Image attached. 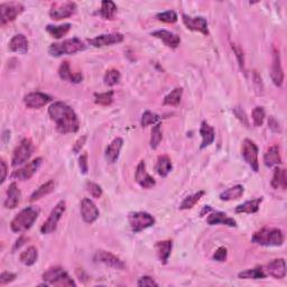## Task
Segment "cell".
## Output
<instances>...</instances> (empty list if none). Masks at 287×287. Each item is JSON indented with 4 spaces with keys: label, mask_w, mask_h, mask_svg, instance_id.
<instances>
[{
    "label": "cell",
    "mask_w": 287,
    "mask_h": 287,
    "mask_svg": "<svg viewBox=\"0 0 287 287\" xmlns=\"http://www.w3.org/2000/svg\"><path fill=\"white\" fill-rule=\"evenodd\" d=\"M76 3L73 1L54 2L49 9V16L54 21H62V19L73 16L76 13Z\"/></svg>",
    "instance_id": "obj_9"
},
{
    "label": "cell",
    "mask_w": 287,
    "mask_h": 287,
    "mask_svg": "<svg viewBox=\"0 0 287 287\" xmlns=\"http://www.w3.org/2000/svg\"><path fill=\"white\" fill-rule=\"evenodd\" d=\"M253 81H254V85L256 88V91H257L259 95H261V93H263V84L262 76L259 75V73L257 71H253Z\"/></svg>",
    "instance_id": "obj_52"
},
{
    "label": "cell",
    "mask_w": 287,
    "mask_h": 287,
    "mask_svg": "<svg viewBox=\"0 0 287 287\" xmlns=\"http://www.w3.org/2000/svg\"><path fill=\"white\" fill-rule=\"evenodd\" d=\"M48 115L61 134H74L80 129V121L75 111L65 102L56 101L52 103L48 108Z\"/></svg>",
    "instance_id": "obj_1"
},
{
    "label": "cell",
    "mask_w": 287,
    "mask_h": 287,
    "mask_svg": "<svg viewBox=\"0 0 287 287\" xmlns=\"http://www.w3.org/2000/svg\"><path fill=\"white\" fill-rule=\"evenodd\" d=\"M85 142H87V136H85V135L81 136V137L75 142L74 146H73V153L79 154L81 152V149L83 148Z\"/></svg>",
    "instance_id": "obj_55"
},
{
    "label": "cell",
    "mask_w": 287,
    "mask_h": 287,
    "mask_svg": "<svg viewBox=\"0 0 287 287\" xmlns=\"http://www.w3.org/2000/svg\"><path fill=\"white\" fill-rule=\"evenodd\" d=\"M234 114L236 115V117L240 120V122H241L242 125H245L246 127H249V121H248V117H247L246 112L243 111L241 108H239V107L235 108Z\"/></svg>",
    "instance_id": "obj_51"
},
{
    "label": "cell",
    "mask_w": 287,
    "mask_h": 287,
    "mask_svg": "<svg viewBox=\"0 0 287 287\" xmlns=\"http://www.w3.org/2000/svg\"><path fill=\"white\" fill-rule=\"evenodd\" d=\"M35 147L32 142V139L24 138L22 139V142L19 143V145L15 148L13 153V157H11V165L14 167H17L19 165L25 164L27 161H29V158L32 157L34 154Z\"/></svg>",
    "instance_id": "obj_6"
},
{
    "label": "cell",
    "mask_w": 287,
    "mask_h": 287,
    "mask_svg": "<svg viewBox=\"0 0 287 287\" xmlns=\"http://www.w3.org/2000/svg\"><path fill=\"white\" fill-rule=\"evenodd\" d=\"M51 101V96L43 92H30L24 96V103L28 109H41Z\"/></svg>",
    "instance_id": "obj_15"
},
{
    "label": "cell",
    "mask_w": 287,
    "mask_h": 287,
    "mask_svg": "<svg viewBox=\"0 0 287 287\" xmlns=\"http://www.w3.org/2000/svg\"><path fill=\"white\" fill-rule=\"evenodd\" d=\"M93 261L96 263H101L103 265L108 267H111L114 269L122 270L126 268V263L123 261H121L117 256L109 253L106 250H98L93 256Z\"/></svg>",
    "instance_id": "obj_13"
},
{
    "label": "cell",
    "mask_w": 287,
    "mask_h": 287,
    "mask_svg": "<svg viewBox=\"0 0 287 287\" xmlns=\"http://www.w3.org/2000/svg\"><path fill=\"white\" fill-rule=\"evenodd\" d=\"M40 211L37 209L28 207L22 210L15 218L11 220L10 229L16 234L25 232L33 227L35 221L37 220Z\"/></svg>",
    "instance_id": "obj_3"
},
{
    "label": "cell",
    "mask_w": 287,
    "mask_h": 287,
    "mask_svg": "<svg viewBox=\"0 0 287 287\" xmlns=\"http://www.w3.org/2000/svg\"><path fill=\"white\" fill-rule=\"evenodd\" d=\"M123 146V139L117 137L112 141L109 145L107 146L106 152H104V158L109 164H115L118 161L120 152Z\"/></svg>",
    "instance_id": "obj_22"
},
{
    "label": "cell",
    "mask_w": 287,
    "mask_h": 287,
    "mask_svg": "<svg viewBox=\"0 0 287 287\" xmlns=\"http://www.w3.org/2000/svg\"><path fill=\"white\" fill-rule=\"evenodd\" d=\"M212 258H213V261L219 262V263L226 262L227 258H228V250H227V248L226 247H220V248H218V249L215 250V253L213 254Z\"/></svg>",
    "instance_id": "obj_49"
},
{
    "label": "cell",
    "mask_w": 287,
    "mask_h": 287,
    "mask_svg": "<svg viewBox=\"0 0 287 287\" xmlns=\"http://www.w3.org/2000/svg\"><path fill=\"white\" fill-rule=\"evenodd\" d=\"M271 186L275 190L281 189L283 191H285L287 188V176L285 168H281L276 166V168L274 170L273 180H271Z\"/></svg>",
    "instance_id": "obj_33"
},
{
    "label": "cell",
    "mask_w": 287,
    "mask_h": 287,
    "mask_svg": "<svg viewBox=\"0 0 287 287\" xmlns=\"http://www.w3.org/2000/svg\"><path fill=\"white\" fill-rule=\"evenodd\" d=\"M137 285L139 287H150V286H155L157 287L158 284L150 276H143L139 278V281L137 283Z\"/></svg>",
    "instance_id": "obj_53"
},
{
    "label": "cell",
    "mask_w": 287,
    "mask_h": 287,
    "mask_svg": "<svg viewBox=\"0 0 287 287\" xmlns=\"http://www.w3.org/2000/svg\"><path fill=\"white\" fill-rule=\"evenodd\" d=\"M22 200V192L19 190L16 182H13L7 190V197L3 202V207L6 209H15L17 208Z\"/></svg>",
    "instance_id": "obj_23"
},
{
    "label": "cell",
    "mask_w": 287,
    "mask_h": 287,
    "mask_svg": "<svg viewBox=\"0 0 287 287\" xmlns=\"http://www.w3.org/2000/svg\"><path fill=\"white\" fill-rule=\"evenodd\" d=\"M54 190H55V182H54L53 180H49L46 182V183L42 184L40 188L35 190L33 194L29 197V201L30 202H34V201L40 200L45 195H48L49 193H52Z\"/></svg>",
    "instance_id": "obj_32"
},
{
    "label": "cell",
    "mask_w": 287,
    "mask_h": 287,
    "mask_svg": "<svg viewBox=\"0 0 287 287\" xmlns=\"http://www.w3.org/2000/svg\"><path fill=\"white\" fill-rule=\"evenodd\" d=\"M212 211V208L210 207V205H205V207L202 209V211H201L200 215L201 216H204L205 215H209V212Z\"/></svg>",
    "instance_id": "obj_58"
},
{
    "label": "cell",
    "mask_w": 287,
    "mask_h": 287,
    "mask_svg": "<svg viewBox=\"0 0 287 287\" xmlns=\"http://www.w3.org/2000/svg\"><path fill=\"white\" fill-rule=\"evenodd\" d=\"M8 48L10 52L26 54L28 52V40H27V37L23 34L15 35L9 42Z\"/></svg>",
    "instance_id": "obj_25"
},
{
    "label": "cell",
    "mask_w": 287,
    "mask_h": 287,
    "mask_svg": "<svg viewBox=\"0 0 287 287\" xmlns=\"http://www.w3.org/2000/svg\"><path fill=\"white\" fill-rule=\"evenodd\" d=\"M65 210H67V202L64 200L59 201L49 213L48 220L41 227V232L43 235H49L56 230L57 223L61 220L62 215H64Z\"/></svg>",
    "instance_id": "obj_8"
},
{
    "label": "cell",
    "mask_w": 287,
    "mask_h": 287,
    "mask_svg": "<svg viewBox=\"0 0 287 287\" xmlns=\"http://www.w3.org/2000/svg\"><path fill=\"white\" fill-rule=\"evenodd\" d=\"M71 24H64L60 26H54V25H48L46 26V32H48L52 37L60 40L63 36H65L71 29Z\"/></svg>",
    "instance_id": "obj_39"
},
{
    "label": "cell",
    "mask_w": 287,
    "mask_h": 287,
    "mask_svg": "<svg viewBox=\"0 0 287 287\" xmlns=\"http://www.w3.org/2000/svg\"><path fill=\"white\" fill-rule=\"evenodd\" d=\"M251 117H253L254 125L256 127H261L263 121H265L266 118V112L263 107H256L253 110V114H251Z\"/></svg>",
    "instance_id": "obj_46"
},
{
    "label": "cell",
    "mask_w": 287,
    "mask_h": 287,
    "mask_svg": "<svg viewBox=\"0 0 287 287\" xmlns=\"http://www.w3.org/2000/svg\"><path fill=\"white\" fill-rule=\"evenodd\" d=\"M85 48L87 46H85L82 41L76 37H73L61 43H53L49 46L48 53L49 55L54 57H60L63 55H72V54H75L77 52L84 51Z\"/></svg>",
    "instance_id": "obj_4"
},
{
    "label": "cell",
    "mask_w": 287,
    "mask_h": 287,
    "mask_svg": "<svg viewBox=\"0 0 287 287\" xmlns=\"http://www.w3.org/2000/svg\"><path fill=\"white\" fill-rule=\"evenodd\" d=\"M182 96H183V89L182 88H175L174 90L170 91L167 96L164 98V106H170V107H177L181 103Z\"/></svg>",
    "instance_id": "obj_38"
},
{
    "label": "cell",
    "mask_w": 287,
    "mask_h": 287,
    "mask_svg": "<svg viewBox=\"0 0 287 287\" xmlns=\"http://www.w3.org/2000/svg\"><path fill=\"white\" fill-rule=\"evenodd\" d=\"M282 156H281V149H279L278 145L270 146L267 152L263 155V164L267 167H274V166L281 165Z\"/></svg>",
    "instance_id": "obj_27"
},
{
    "label": "cell",
    "mask_w": 287,
    "mask_h": 287,
    "mask_svg": "<svg viewBox=\"0 0 287 287\" xmlns=\"http://www.w3.org/2000/svg\"><path fill=\"white\" fill-rule=\"evenodd\" d=\"M173 242L170 240H163V241H158L156 243V250L157 256L162 263H167L170 253H172Z\"/></svg>",
    "instance_id": "obj_31"
},
{
    "label": "cell",
    "mask_w": 287,
    "mask_h": 287,
    "mask_svg": "<svg viewBox=\"0 0 287 287\" xmlns=\"http://www.w3.org/2000/svg\"><path fill=\"white\" fill-rule=\"evenodd\" d=\"M123 35L120 33H111V34H103L99 35L95 38L89 40V44L92 45L93 48H104V46H111L115 44L123 42Z\"/></svg>",
    "instance_id": "obj_16"
},
{
    "label": "cell",
    "mask_w": 287,
    "mask_h": 287,
    "mask_svg": "<svg viewBox=\"0 0 287 287\" xmlns=\"http://www.w3.org/2000/svg\"><path fill=\"white\" fill-rule=\"evenodd\" d=\"M135 180L137 183L142 186L143 189L149 190L153 189L155 185H156V182H155L154 178L147 173L146 170V164L144 161L139 162V164L136 167V173H135Z\"/></svg>",
    "instance_id": "obj_18"
},
{
    "label": "cell",
    "mask_w": 287,
    "mask_h": 287,
    "mask_svg": "<svg viewBox=\"0 0 287 287\" xmlns=\"http://www.w3.org/2000/svg\"><path fill=\"white\" fill-rule=\"evenodd\" d=\"M116 13H117V5L111 0H104L101 2V8L99 9L98 14L103 19L107 21H112L115 18Z\"/></svg>",
    "instance_id": "obj_35"
},
{
    "label": "cell",
    "mask_w": 287,
    "mask_h": 287,
    "mask_svg": "<svg viewBox=\"0 0 287 287\" xmlns=\"http://www.w3.org/2000/svg\"><path fill=\"white\" fill-rule=\"evenodd\" d=\"M268 126H269V128H270L271 130L275 131V133H278V131H281V127H279V122L274 117H270L269 118V120H268Z\"/></svg>",
    "instance_id": "obj_56"
},
{
    "label": "cell",
    "mask_w": 287,
    "mask_h": 287,
    "mask_svg": "<svg viewBox=\"0 0 287 287\" xmlns=\"http://www.w3.org/2000/svg\"><path fill=\"white\" fill-rule=\"evenodd\" d=\"M284 234L278 228H263L251 237V241L263 247H279L284 243Z\"/></svg>",
    "instance_id": "obj_2"
},
{
    "label": "cell",
    "mask_w": 287,
    "mask_h": 287,
    "mask_svg": "<svg viewBox=\"0 0 287 287\" xmlns=\"http://www.w3.org/2000/svg\"><path fill=\"white\" fill-rule=\"evenodd\" d=\"M17 275L14 273H10V271H2L1 275H0V286L7 285L9 283L14 282L16 279Z\"/></svg>",
    "instance_id": "obj_50"
},
{
    "label": "cell",
    "mask_w": 287,
    "mask_h": 287,
    "mask_svg": "<svg viewBox=\"0 0 287 287\" xmlns=\"http://www.w3.org/2000/svg\"><path fill=\"white\" fill-rule=\"evenodd\" d=\"M43 281L48 283V286H67L75 287L76 284L73 279L70 277L67 270H64L60 266H54L48 268L43 274Z\"/></svg>",
    "instance_id": "obj_5"
},
{
    "label": "cell",
    "mask_w": 287,
    "mask_h": 287,
    "mask_svg": "<svg viewBox=\"0 0 287 287\" xmlns=\"http://www.w3.org/2000/svg\"><path fill=\"white\" fill-rule=\"evenodd\" d=\"M173 168V164L170 158L167 155H161L158 156L156 166H155V170H156L158 175L161 177H166L169 174L170 170Z\"/></svg>",
    "instance_id": "obj_29"
},
{
    "label": "cell",
    "mask_w": 287,
    "mask_h": 287,
    "mask_svg": "<svg viewBox=\"0 0 287 287\" xmlns=\"http://www.w3.org/2000/svg\"><path fill=\"white\" fill-rule=\"evenodd\" d=\"M238 277L240 279H263L267 277V274L263 266H258L255 268L240 271Z\"/></svg>",
    "instance_id": "obj_36"
},
{
    "label": "cell",
    "mask_w": 287,
    "mask_h": 287,
    "mask_svg": "<svg viewBox=\"0 0 287 287\" xmlns=\"http://www.w3.org/2000/svg\"><path fill=\"white\" fill-rule=\"evenodd\" d=\"M25 7L19 2H2L0 5V22L1 25H6L8 23L14 22L23 11Z\"/></svg>",
    "instance_id": "obj_11"
},
{
    "label": "cell",
    "mask_w": 287,
    "mask_h": 287,
    "mask_svg": "<svg viewBox=\"0 0 287 287\" xmlns=\"http://www.w3.org/2000/svg\"><path fill=\"white\" fill-rule=\"evenodd\" d=\"M271 80L276 87H282L284 82V70L282 67L281 53L279 49L274 46L273 48V56H271Z\"/></svg>",
    "instance_id": "obj_14"
},
{
    "label": "cell",
    "mask_w": 287,
    "mask_h": 287,
    "mask_svg": "<svg viewBox=\"0 0 287 287\" xmlns=\"http://www.w3.org/2000/svg\"><path fill=\"white\" fill-rule=\"evenodd\" d=\"M182 21H183L186 28L192 30V32H199L205 36L209 35L208 22L204 17H191L188 15H182Z\"/></svg>",
    "instance_id": "obj_17"
},
{
    "label": "cell",
    "mask_w": 287,
    "mask_h": 287,
    "mask_svg": "<svg viewBox=\"0 0 287 287\" xmlns=\"http://www.w3.org/2000/svg\"><path fill=\"white\" fill-rule=\"evenodd\" d=\"M267 276H271L276 279H283L286 276V263L284 258H277L269 262L263 266Z\"/></svg>",
    "instance_id": "obj_20"
},
{
    "label": "cell",
    "mask_w": 287,
    "mask_h": 287,
    "mask_svg": "<svg viewBox=\"0 0 287 287\" xmlns=\"http://www.w3.org/2000/svg\"><path fill=\"white\" fill-rule=\"evenodd\" d=\"M207 223L209 226H215V224H223V226L227 227H237V222L235 219L229 218V216L223 212H212L210 215H208L207 218Z\"/></svg>",
    "instance_id": "obj_24"
},
{
    "label": "cell",
    "mask_w": 287,
    "mask_h": 287,
    "mask_svg": "<svg viewBox=\"0 0 287 287\" xmlns=\"http://www.w3.org/2000/svg\"><path fill=\"white\" fill-rule=\"evenodd\" d=\"M156 19L160 22L166 23V24H174L177 22V14L174 10H167L164 13H160L156 15Z\"/></svg>",
    "instance_id": "obj_45"
},
{
    "label": "cell",
    "mask_w": 287,
    "mask_h": 287,
    "mask_svg": "<svg viewBox=\"0 0 287 287\" xmlns=\"http://www.w3.org/2000/svg\"><path fill=\"white\" fill-rule=\"evenodd\" d=\"M162 125L161 123H157L155 125L154 128L152 129V136H150V148L156 149L163 139V133H162Z\"/></svg>",
    "instance_id": "obj_44"
},
{
    "label": "cell",
    "mask_w": 287,
    "mask_h": 287,
    "mask_svg": "<svg viewBox=\"0 0 287 287\" xmlns=\"http://www.w3.org/2000/svg\"><path fill=\"white\" fill-rule=\"evenodd\" d=\"M245 193V189L242 185H235L232 188H229L220 194L221 201H235L240 199Z\"/></svg>",
    "instance_id": "obj_34"
},
{
    "label": "cell",
    "mask_w": 287,
    "mask_h": 287,
    "mask_svg": "<svg viewBox=\"0 0 287 287\" xmlns=\"http://www.w3.org/2000/svg\"><path fill=\"white\" fill-rule=\"evenodd\" d=\"M1 172H2V176H1V184L3 183V182L6 181V176H7V165H6V162L1 160Z\"/></svg>",
    "instance_id": "obj_57"
},
{
    "label": "cell",
    "mask_w": 287,
    "mask_h": 287,
    "mask_svg": "<svg viewBox=\"0 0 287 287\" xmlns=\"http://www.w3.org/2000/svg\"><path fill=\"white\" fill-rule=\"evenodd\" d=\"M241 155L243 160L250 166V168L254 172L257 173L259 170V162H258V147L251 139L246 138L242 142Z\"/></svg>",
    "instance_id": "obj_10"
},
{
    "label": "cell",
    "mask_w": 287,
    "mask_h": 287,
    "mask_svg": "<svg viewBox=\"0 0 287 287\" xmlns=\"http://www.w3.org/2000/svg\"><path fill=\"white\" fill-rule=\"evenodd\" d=\"M81 215L85 223H93L99 218L100 212L92 200L83 199L81 202Z\"/></svg>",
    "instance_id": "obj_19"
},
{
    "label": "cell",
    "mask_w": 287,
    "mask_h": 287,
    "mask_svg": "<svg viewBox=\"0 0 287 287\" xmlns=\"http://www.w3.org/2000/svg\"><path fill=\"white\" fill-rule=\"evenodd\" d=\"M262 202H263V197L246 201V202H243L242 204H239L238 207H236L235 211L236 213H248V215H253V213L259 211V208H261Z\"/></svg>",
    "instance_id": "obj_30"
},
{
    "label": "cell",
    "mask_w": 287,
    "mask_h": 287,
    "mask_svg": "<svg viewBox=\"0 0 287 287\" xmlns=\"http://www.w3.org/2000/svg\"><path fill=\"white\" fill-rule=\"evenodd\" d=\"M128 221H129L131 231L134 234H138V232L145 230V229L153 227L156 222L152 215L144 211L130 212L129 215H128Z\"/></svg>",
    "instance_id": "obj_7"
},
{
    "label": "cell",
    "mask_w": 287,
    "mask_h": 287,
    "mask_svg": "<svg viewBox=\"0 0 287 287\" xmlns=\"http://www.w3.org/2000/svg\"><path fill=\"white\" fill-rule=\"evenodd\" d=\"M114 101V91H107L102 93H95V102L99 106H110Z\"/></svg>",
    "instance_id": "obj_42"
},
{
    "label": "cell",
    "mask_w": 287,
    "mask_h": 287,
    "mask_svg": "<svg viewBox=\"0 0 287 287\" xmlns=\"http://www.w3.org/2000/svg\"><path fill=\"white\" fill-rule=\"evenodd\" d=\"M162 118L157 114H154V112L146 110L142 116L141 125L142 127H147L150 125H157V123L161 122Z\"/></svg>",
    "instance_id": "obj_43"
},
{
    "label": "cell",
    "mask_w": 287,
    "mask_h": 287,
    "mask_svg": "<svg viewBox=\"0 0 287 287\" xmlns=\"http://www.w3.org/2000/svg\"><path fill=\"white\" fill-rule=\"evenodd\" d=\"M59 76L62 80L69 81V82L72 83H80L82 82L83 80V74L81 72L79 73H72L71 68H70V63L68 61H64L63 63L61 64L59 69Z\"/></svg>",
    "instance_id": "obj_26"
},
{
    "label": "cell",
    "mask_w": 287,
    "mask_h": 287,
    "mask_svg": "<svg viewBox=\"0 0 287 287\" xmlns=\"http://www.w3.org/2000/svg\"><path fill=\"white\" fill-rule=\"evenodd\" d=\"M85 189H87V191L90 193V195L92 197H95V199H99V197L102 196L103 191L101 186L95 183V182H91V181L87 182V183H85Z\"/></svg>",
    "instance_id": "obj_47"
},
{
    "label": "cell",
    "mask_w": 287,
    "mask_h": 287,
    "mask_svg": "<svg viewBox=\"0 0 287 287\" xmlns=\"http://www.w3.org/2000/svg\"><path fill=\"white\" fill-rule=\"evenodd\" d=\"M200 135L201 137H202V143H201V146H200L201 149L207 148V147L210 146L211 144H213V142H215V128L209 125L207 121H202V123H201Z\"/></svg>",
    "instance_id": "obj_28"
},
{
    "label": "cell",
    "mask_w": 287,
    "mask_h": 287,
    "mask_svg": "<svg viewBox=\"0 0 287 287\" xmlns=\"http://www.w3.org/2000/svg\"><path fill=\"white\" fill-rule=\"evenodd\" d=\"M120 80H121V74H120L118 70L110 69L104 73L103 82L104 84L108 85V87H114V85L118 84L120 82Z\"/></svg>",
    "instance_id": "obj_41"
},
{
    "label": "cell",
    "mask_w": 287,
    "mask_h": 287,
    "mask_svg": "<svg viewBox=\"0 0 287 287\" xmlns=\"http://www.w3.org/2000/svg\"><path fill=\"white\" fill-rule=\"evenodd\" d=\"M38 258V251L36 247H28L25 251H23L19 256V262L25 266H33L35 263L37 262Z\"/></svg>",
    "instance_id": "obj_37"
},
{
    "label": "cell",
    "mask_w": 287,
    "mask_h": 287,
    "mask_svg": "<svg viewBox=\"0 0 287 287\" xmlns=\"http://www.w3.org/2000/svg\"><path fill=\"white\" fill-rule=\"evenodd\" d=\"M42 163H43V160L41 157L35 158V160H33L32 162H29L28 164L23 166L22 168L14 170V172L11 173L10 178H13V180H18V181L30 180V178L36 174L37 170L40 169Z\"/></svg>",
    "instance_id": "obj_12"
},
{
    "label": "cell",
    "mask_w": 287,
    "mask_h": 287,
    "mask_svg": "<svg viewBox=\"0 0 287 287\" xmlns=\"http://www.w3.org/2000/svg\"><path fill=\"white\" fill-rule=\"evenodd\" d=\"M204 194H205L204 191H199L194 193V194L186 196L180 204V210H189V209H192L201 199H202V196Z\"/></svg>",
    "instance_id": "obj_40"
},
{
    "label": "cell",
    "mask_w": 287,
    "mask_h": 287,
    "mask_svg": "<svg viewBox=\"0 0 287 287\" xmlns=\"http://www.w3.org/2000/svg\"><path fill=\"white\" fill-rule=\"evenodd\" d=\"M231 48H232V51H234L235 55L237 57V61H238V64H239L240 69H241L242 72H245V55H243L242 48H240L239 45L235 44V43H232V44H231Z\"/></svg>",
    "instance_id": "obj_48"
},
{
    "label": "cell",
    "mask_w": 287,
    "mask_h": 287,
    "mask_svg": "<svg viewBox=\"0 0 287 287\" xmlns=\"http://www.w3.org/2000/svg\"><path fill=\"white\" fill-rule=\"evenodd\" d=\"M79 166L81 169V173L87 174L89 166H88V154H82L79 158Z\"/></svg>",
    "instance_id": "obj_54"
},
{
    "label": "cell",
    "mask_w": 287,
    "mask_h": 287,
    "mask_svg": "<svg viewBox=\"0 0 287 287\" xmlns=\"http://www.w3.org/2000/svg\"><path fill=\"white\" fill-rule=\"evenodd\" d=\"M152 36L158 38V40H161L166 46H167V48H173V49L177 48L178 45H180V43H181L180 36H177L176 34H174L172 32H169V30H166V29L155 30V32L152 33Z\"/></svg>",
    "instance_id": "obj_21"
}]
</instances>
